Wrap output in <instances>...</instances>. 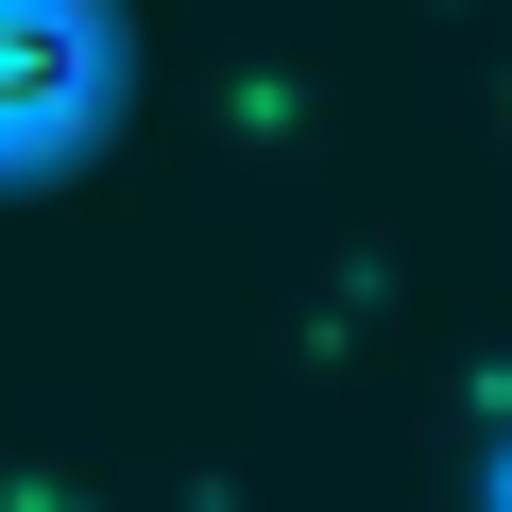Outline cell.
Listing matches in <instances>:
<instances>
[{
    "label": "cell",
    "mask_w": 512,
    "mask_h": 512,
    "mask_svg": "<svg viewBox=\"0 0 512 512\" xmlns=\"http://www.w3.org/2000/svg\"><path fill=\"white\" fill-rule=\"evenodd\" d=\"M103 86H120V18L103 0H0V171L86 137Z\"/></svg>",
    "instance_id": "6da1fadb"
}]
</instances>
